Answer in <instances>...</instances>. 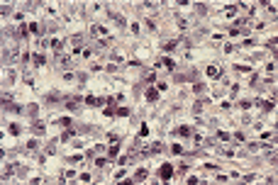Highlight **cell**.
Returning a JSON list of instances; mask_svg holds the SVG:
<instances>
[{"label":"cell","instance_id":"30bf717a","mask_svg":"<svg viewBox=\"0 0 278 185\" xmlns=\"http://www.w3.org/2000/svg\"><path fill=\"white\" fill-rule=\"evenodd\" d=\"M10 134H20V127H17V124H10Z\"/></svg>","mask_w":278,"mask_h":185},{"label":"cell","instance_id":"8fae6325","mask_svg":"<svg viewBox=\"0 0 278 185\" xmlns=\"http://www.w3.org/2000/svg\"><path fill=\"white\" fill-rule=\"evenodd\" d=\"M137 178H139V180H144V178H146V171H144V168H142V171H137Z\"/></svg>","mask_w":278,"mask_h":185},{"label":"cell","instance_id":"52a82bcc","mask_svg":"<svg viewBox=\"0 0 278 185\" xmlns=\"http://www.w3.org/2000/svg\"><path fill=\"white\" fill-rule=\"evenodd\" d=\"M85 102H88V105H100V100H95L93 95H88V98H85Z\"/></svg>","mask_w":278,"mask_h":185},{"label":"cell","instance_id":"5b68a950","mask_svg":"<svg viewBox=\"0 0 278 185\" xmlns=\"http://www.w3.org/2000/svg\"><path fill=\"white\" fill-rule=\"evenodd\" d=\"M176 134H178V137H188V134H190V129H188V127H178V129H176Z\"/></svg>","mask_w":278,"mask_h":185},{"label":"cell","instance_id":"6da1fadb","mask_svg":"<svg viewBox=\"0 0 278 185\" xmlns=\"http://www.w3.org/2000/svg\"><path fill=\"white\" fill-rule=\"evenodd\" d=\"M159 175H161L163 180H169V178L173 175V168H171V163H163L161 168H159Z\"/></svg>","mask_w":278,"mask_h":185},{"label":"cell","instance_id":"7c38bea8","mask_svg":"<svg viewBox=\"0 0 278 185\" xmlns=\"http://www.w3.org/2000/svg\"><path fill=\"white\" fill-rule=\"evenodd\" d=\"M120 185H132V180H122V183H120Z\"/></svg>","mask_w":278,"mask_h":185},{"label":"cell","instance_id":"277c9868","mask_svg":"<svg viewBox=\"0 0 278 185\" xmlns=\"http://www.w3.org/2000/svg\"><path fill=\"white\" fill-rule=\"evenodd\" d=\"M76 105H78V98H66V107L68 110H76Z\"/></svg>","mask_w":278,"mask_h":185},{"label":"cell","instance_id":"8992f818","mask_svg":"<svg viewBox=\"0 0 278 185\" xmlns=\"http://www.w3.org/2000/svg\"><path fill=\"white\" fill-rule=\"evenodd\" d=\"M193 90L200 95V92H205V85H202V83H195V85H193Z\"/></svg>","mask_w":278,"mask_h":185},{"label":"cell","instance_id":"9c48e42d","mask_svg":"<svg viewBox=\"0 0 278 185\" xmlns=\"http://www.w3.org/2000/svg\"><path fill=\"white\" fill-rule=\"evenodd\" d=\"M259 107H264V110H273V102H259Z\"/></svg>","mask_w":278,"mask_h":185},{"label":"cell","instance_id":"7a4b0ae2","mask_svg":"<svg viewBox=\"0 0 278 185\" xmlns=\"http://www.w3.org/2000/svg\"><path fill=\"white\" fill-rule=\"evenodd\" d=\"M156 98H159V88H149V90H146V100H151V102H154Z\"/></svg>","mask_w":278,"mask_h":185},{"label":"cell","instance_id":"3957f363","mask_svg":"<svg viewBox=\"0 0 278 185\" xmlns=\"http://www.w3.org/2000/svg\"><path fill=\"white\" fill-rule=\"evenodd\" d=\"M208 76H210V78H220L222 71H217V66H210V68H208Z\"/></svg>","mask_w":278,"mask_h":185},{"label":"cell","instance_id":"ba28073f","mask_svg":"<svg viewBox=\"0 0 278 185\" xmlns=\"http://www.w3.org/2000/svg\"><path fill=\"white\" fill-rule=\"evenodd\" d=\"M117 151H120V146H117V144L110 146V156H117Z\"/></svg>","mask_w":278,"mask_h":185}]
</instances>
